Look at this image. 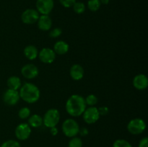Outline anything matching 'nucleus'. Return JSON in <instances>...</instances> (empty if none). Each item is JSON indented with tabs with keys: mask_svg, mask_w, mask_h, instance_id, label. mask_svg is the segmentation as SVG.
I'll return each mask as SVG.
<instances>
[{
	"mask_svg": "<svg viewBox=\"0 0 148 147\" xmlns=\"http://www.w3.org/2000/svg\"><path fill=\"white\" fill-rule=\"evenodd\" d=\"M58 132H59V131H58V128L56 127H52V128H50V133L53 136L57 135Z\"/></svg>",
	"mask_w": 148,
	"mask_h": 147,
	"instance_id": "nucleus-31",
	"label": "nucleus"
},
{
	"mask_svg": "<svg viewBox=\"0 0 148 147\" xmlns=\"http://www.w3.org/2000/svg\"><path fill=\"white\" fill-rule=\"evenodd\" d=\"M56 53L53 49L49 48H43L38 52V58L41 62L44 63H51L56 59Z\"/></svg>",
	"mask_w": 148,
	"mask_h": 147,
	"instance_id": "nucleus-11",
	"label": "nucleus"
},
{
	"mask_svg": "<svg viewBox=\"0 0 148 147\" xmlns=\"http://www.w3.org/2000/svg\"><path fill=\"white\" fill-rule=\"evenodd\" d=\"M36 10L39 14L49 15L54 7L53 0H37L36 1Z\"/></svg>",
	"mask_w": 148,
	"mask_h": 147,
	"instance_id": "nucleus-8",
	"label": "nucleus"
},
{
	"mask_svg": "<svg viewBox=\"0 0 148 147\" xmlns=\"http://www.w3.org/2000/svg\"><path fill=\"white\" fill-rule=\"evenodd\" d=\"M85 98L79 95H72L66 100L65 108L69 115L72 117H79L83 114L86 109Z\"/></svg>",
	"mask_w": 148,
	"mask_h": 147,
	"instance_id": "nucleus-1",
	"label": "nucleus"
},
{
	"mask_svg": "<svg viewBox=\"0 0 148 147\" xmlns=\"http://www.w3.org/2000/svg\"><path fill=\"white\" fill-rule=\"evenodd\" d=\"M60 4H62L63 7H66V8H70L72 7V6L74 5L75 2H76V0H59Z\"/></svg>",
	"mask_w": 148,
	"mask_h": 147,
	"instance_id": "nucleus-28",
	"label": "nucleus"
},
{
	"mask_svg": "<svg viewBox=\"0 0 148 147\" xmlns=\"http://www.w3.org/2000/svg\"><path fill=\"white\" fill-rule=\"evenodd\" d=\"M85 101L86 105H89L90 107H92L95 106V105L98 103V99L95 95L91 94V95H88V96L86 97V98L85 99Z\"/></svg>",
	"mask_w": 148,
	"mask_h": 147,
	"instance_id": "nucleus-23",
	"label": "nucleus"
},
{
	"mask_svg": "<svg viewBox=\"0 0 148 147\" xmlns=\"http://www.w3.org/2000/svg\"><path fill=\"white\" fill-rule=\"evenodd\" d=\"M38 27L40 30L48 31L51 28L52 20L49 15L41 14L38 20Z\"/></svg>",
	"mask_w": 148,
	"mask_h": 147,
	"instance_id": "nucleus-15",
	"label": "nucleus"
},
{
	"mask_svg": "<svg viewBox=\"0 0 148 147\" xmlns=\"http://www.w3.org/2000/svg\"><path fill=\"white\" fill-rule=\"evenodd\" d=\"M7 86H8V89H13V90H18L21 87L22 85V82L18 76H10L7 79Z\"/></svg>",
	"mask_w": 148,
	"mask_h": 147,
	"instance_id": "nucleus-18",
	"label": "nucleus"
},
{
	"mask_svg": "<svg viewBox=\"0 0 148 147\" xmlns=\"http://www.w3.org/2000/svg\"><path fill=\"white\" fill-rule=\"evenodd\" d=\"M69 46L66 42L64 40H59L53 46V51L56 54L64 55L69 51Z\"/></svg>",
	"mask_w": 148,
	"mask_h": 147,
	"instance_id": "nucleus-16",
	"label": "nucleus"
},
{
	"mask_svg": "<svg viewBox=\"0 0 148 147\" xmlns=\"http://www.w3.org/2000/svg\"><path fill=\"white\" fill-rule=\"evenodd\" d=\"M72 7L75 12L77 14H82L85 11V5L82 1H76Z\"/></svg>",
	"mask_w": 148,
	"mask_h": 147,
	"instance_id": "nucleus-21",
	"label": "nucleus"
},
{
	"mask_svg": "<svg viewBox=\"0 0 148 147\" xmlns=\"http://www.w3.org/2000/svg\"><path fill=\"white\" fill-rule=\"evenodd\" d=\"M40 14L38 12L34 9H27L23 12L21 20L23 23L26 24H32L36 23L38 20Z\"/></svg>",
	"mask_w": 148,
	"mask_h": 147,
	"instance_id": "nucleus-9",
	"label": "nucleus"
},
{
	"mask_svg": "<svg viewBox=\"0 0 148 147\" xmlns=\"http://www.w3.org/2000/svg\"><path fill=\"white\" fill-rule=\"evenodd\" d=\"M60 120V113L56 109H49L46 111L43 118V124L46 128L56 127Z\"/></svg>",
	"mask_w": 148,
	"mask_h": 147,
	"instance_id": "nucleus-4",
	"label": "nucleus"
},
{
	"mask_svg": "<svg viewBox=\"0 0 148 147\" xmlns=\"http://www.w3.org/2000/svg\"><path fill=\"white\" fill-rule=\"evenodd\" d=\"M28 125L31 128H39L43 125V118L37 114L31 115L28 119Z\"/></svg>",
	"mask_w": 148,
	"mask_h": 147,
	"instance_id": "nucleus-19",
	"label": "nucleus"
},
{
	"mask_svg": "<svg viewBox=\"0 0 148 147\" xmlns=\"http://www.w3.org/2000/svg\"><path fill=\"white\" fill-rule=\"evenodd\" d=\"M20 97L27 103H35L40 96V89L32 83H25L21 86L19 91Z\"/></svg>",
	"mask_w": 148,
	"mask_h": 147,
	"instance_id": "nucleus-2",
	"label": "nucleus"
},
{
	"mask_svg": "<svg viewBox=\"0 0 148 147\" xmlns=\"http://www.w3.org/2000/svg\"><path fill=\"white\" fill-rule=\"evenodd\" d=\"M113 147H132V146L127 140L117 139L113 144Z\"/></svg>",
	"mask_w": 148,
	"mask_h": 147,
	"instance_id": "nucleus-25",
	"label": "nucleus"
},
{
	"mask_svg": "<svg viewBox=\"0 0 148 147\" xmlns=\"http://www.w3.org/2000/svg\"><path fill=\"white\" fill-rule=\"evenodd\" d=\"M24 55L28 60H34L38 56V50L36 46L29 45L24 48Z\"/></svg>",
	"mask_w": 148,
	"mask_h": 147,
	"instance_id": "nucleus-17",
	"label": "nucleus"
},
{
	"mask_svg": "<svg viewBox=\"0 0 148 147\" xmlns=\"http://www.w3.org/2000/svg\"><path fill=\"white\" fill-rule=\"evenodd\" d=\"M101 4H108L109 3V0H100Z\"/></svg>",
	"mask_w": 148,
	"mask_h": 147,
	"instance_id": "nucleus-33",
	"label": "nucleus"
},
{
	"mask_svg": "<svg viewBox=\"0 0 148 147\" xmlns=\"http://www.w3.org/2000/svg\"><path fill=\"white\" fill-rule=\"evenodd\" d=\"M68 147H82V141L79 137H72L68 144Z\"/></svg>",
	"mask_w": 148,
	"mask_h": 147,
	"instance_id": "nucleus-22",
	"label": "nucleus"
},
{
	"mask_svg": "<svg viewBox=\"0 0 148 147\" xmlns=\"http://www.w3.org/2000/svg\"><path fill=\"white\" fill-rule=\"evenodd\" d=\"M31 127L26 122H22L19 124L15 128L14 133L16 138L20 141H25L30 137L31 134Z\"/></svg>",
	"mask_w": 148,
	"mask_h": 147,
	"instance_id": "nucleus-7",
	"label": "nucleus"
},
{
	"mask_svg": "<svg viewBox=\"0 0 148 147\" xmlns=\"http://www.w3.org/2000/svg\"><path fill=\"white\" fill-rule=\"evenodd\" d=\"M101 3L100 0H89L88 1V7L90 11L97 12L101 8Z\"/></svg>",
	"mask_w": 148,
	"mask_h": 147,
	"instance_id": "nucleus-20",
	"label": "nucleus"
},
{
	"mask_svg": "<svg viewBox=\"0 0 148 147\" xmlns=\"http://www.w3.org/2000/svg\"><path fill=\"white\" fill-rule=\"evenodd\" d=\"M62 29L59 28V27H56V28H54L51 30L50 33H49V36L51 37H53V38H56V37H59L62 35Z\"/></svg>",
	"mask_w": 148,
	"mask_h": 147,
	"instance_id": "nucleus-27",
	"label": "nucleus"
},
{
	"mask_svg": "<svg viewBox=\"0 0 148 147\" xmlns=\"http://www.w3.org/2000/svg\"><path fill=\"white\" fill-rule=\"evenodd\" d=\"M82 116H83L84 121L86 123L93 124L99 120L101 115H100L98 108L92 106L85 109L82 114Z\"/></svg>",
	"mask_w": 148,
	"mask_h": 147,
	"instance_id": "nucleus-6",
	"label": "nucleus"
},
{
	"mask_svg": "<svg viewBox=\"0 0 148 147\" xmlns=\"http://www.w3.org/2000/svg\"><path fill=\"white\" fill-rule=\"evenodd\" d=\"M0 147H21V146L18 141L11 139L4 141Z\"/></svg>",
	"mask_w": 148,
	"mask_h": 147,
	"instance_id": "nucleus-26",
	"label": "nucleus"
},
{
	"mask_svg": "<svg viewBox=\"0 0 148 147\" xmlns=\"http://www.w3.org/2000/svg\"><path fill=\"white\" fill-rule=\"evenodd\" d=\"M133 86L138 90H144L148 86V79L147 76L143 74L137 75L133 79Z\"/></svg>",
	"mask_w": 148,
	"mask_h": 147,
	"instance_id": "nucleus-13",
	"label": "nucleus"
},
{
	"mask_svg": "<svg viewBox=\"0 0 148 147\" xmlns=\"http://www.w3.org/2000/svg\"><path fill=\"white\" fill-rule=\"evenodd\" d=\"M79 133L81 135H82V136H85V135H87L88 134V129H87V128H82L81 130L79 129Z\"/></svg>",
	"mask_w": 148,
	"mask_h": 147,
	"instance_id": "nucleus-32",
	"label": "nucleus"
},
{
	"mask_svg": "<svg viewBox=\"0 0 148 147\" xmlns=\"http://www.w3.org/2000/svg\"><path fill=\"white\" fill-rule=\"evenodd\" d=\"M62 132L69 138L77 136L79 134V126L78 122L72 118L66 119L62 123Z\"/></svg>",
	"mask_w": 148,
	"mask_h": 147,
	"instance_id": "nucleus-3",
	"label": "nucleus"
},
{
	"mask_svg": "<svg viewBox=\"0 0 148 147\" xmlns=\"http://www.w3.org/2000/svg\"><path fill=\"white\" fill-rule=\"evenodd\" d=\"M20 99V95H19V92L17 90L8 89L5 91L3 95V100H4V103L10 106L15 105L19 102Z\"/></svg>",
	"mask_w": 148,
	"mask_h": 147,
	"instance_id": "nucleus-10",
	"label": "nucleus"
},
{
	"mask_svg": "<svg viewBox=\"0 0 148 147\" xmlns=\"http://www.w3.org/2000/svg\"><path fill=\"white\" fill-rule=\"evenodd\" d=\"M30 115V110L27 107L21 108L18 112V116L20 119H27Z\"/></svg>",
	"mask_w": 148,
	"mask_h": 147,
	"instance_id": "nucleus-24",
	"label": "nucleus"
},
{
	"mask_svg": "<svg viewBox=\"0 0 148 147\" xmlns=\"http://www.w3.org/2000/svg\"><path fill=\"white\" fill-rule=\"evenodd\" d=\"M69 74H70V76L72 79L75 81H79L83 78L85 71L81 65L76 63L71 66Z\"/></svg>",
	"mask_w": 148,
	"mask_h": 147,
	"instance_id": "nucleus-14",
	"label": "nucleus"
},
{
	"mask_svg": "<svg viewBox=\"0 0 148 147\" xmlns=\"http://www.w3.org/2000/svg\"><path fill=\"white\" fill-rule=\"evenodd\" d=\"M99 113L101 115H106L108 113V107H101L100 108H98Z\"/></svg>",
	"mask_w": 148,
	"mask_h": 147,
	"instance_id": "nucleus-30",
	"label": "nucleus"
},
{
	"mask_svg": "<svg viewBox=\"0 0 148 147\" xmlns=\"http://www.w3.org/2000/svg\"><path fill=\"white\" fill-rule=\"evenodd\" d=\"M138 147H148V138L147 137H144L139 142Z\"/></svg>",
	"mask_w": 148,
	"mask_h": 147,
	"instance_id": "nucleus-29",
	"label": "nucleus"
},
{
	"mask_svg": "<svg viewBox=\"0 0 148 147\" xmlns=\"http://www.w3.org/2000/svg\"><path fill=\"white\" fill-rule=\"evenodd\" d=\"M146 129V122L142 118H134L127 125V130L132 135H140Z\"/></svg>",
	"mask_w": 148,
	"mask_h": 147,
	"instance_id": "nucleus-5",
	"label": "nucleus"
},
{
	"mask_svg": "<svg viewBox=\"0 0 148 147\" xmlns=\"http://www.w3.org/2000/svg\"><path fill=\"white\" fill-rule=\"evenodd\" d=\"M21 74L26 79H32L38 76L39 70L36 65L33 63H27L23 66L21 69Z\"/></svg>",
	"mask_w": 148,
	"mask_h": 147,
	"instance_id": "nucleus-12",
	"label": "nucleus"
}]
</instances>
